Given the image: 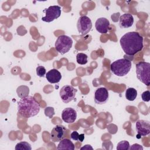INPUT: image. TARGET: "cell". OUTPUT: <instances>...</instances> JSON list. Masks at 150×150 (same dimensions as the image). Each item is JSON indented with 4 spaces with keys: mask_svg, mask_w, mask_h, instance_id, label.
Masks as SVG:
<instances>
[{
    "mask_svg": "<svg viewBox=\"0 0 150 150\" xmlns=\"http://www.w3.org/2000/svg\"><path fill=\"white\" fill-rule=\"evenodd\" d=\"M120 45L127 55H134L142 50L143 37L137 32H129L124 34L120 39Z\"/></svg>",
    "mask_w": 150,
    "mask_h": 150,
    "instance_id": "6da1fadb",
    "label": "cell"
},
{
    "mask_svg": "<svg viewBox=\"0 0 150 150\" xmlns=\"http://www.w3.org/2000/svg\"><path fill=\"white\" fill-rule=\"evenodd\" d=\"M40 109L39 103L30 96L21 98L18 103V114L26 118L36 115L39 112Z\"/></svg>",
    "mask_w": 150,
    "mask_h": 150,
    "instance_id": "7a4b0ae2",
    "label": "cell"
},
{
    "mask_svg": "<svg viewBox=\"0 0 150 150\" xmlns=\"http://www.w3.org/2000/svg\"><path fill=\"white\" fill-rule=\"evenodd\" d=\"M132 67L131 62L123 58L113 62L110 64V70L112 73L119 77L126 76Z\"/></svg>",
    "mask_w": 150,
    "mask_h": 150,
    "instance_id": "3957f363",
    "label": "cell"
},
{
    "mask_svg": "<svg viewBox=\"0 0 150 150\" xmlns=\"http://www.w3.org/2000/svg\"><path fill=\"white\" fill-rule=\"evenodd\" d=\"M136 74L138 79L147 86L150 84V63L140 62L136 64Z\"/></svg>",
    "mask_w": 150,
    "mask_h": 150,
    "instance_id": "277c9868",
    "label": "cell"
},
{
    "mask_svg": "<svg viewBox=\"0 0 150 150\" xmlns=\"http://www.w3.org/2000/svg\"><path fill=\"white\" fill-rule=\"evenodd\" d=\"M73 40L68 36L63 35L59 36L55 42V49L62 54L68 52L72 47Z\"/></svg>",
    "mask_w": 150,
    "mask_h": 150,
    "instance_id": "5b68a950",
    "label": "cell"
},
{
    "mask_svg": "<svg viewBox=\"0 0 150 150\" xmlns=\"http://www.w3.org/2000/svg\"><path fill=\"white\" fill-rule=\"evenodd\" d=\"M45 12V16L42 18V20L46 22H51L57 19L61 15V8L58 5L50 6L43 11Z\"/></svg>",
    "mask_w": 150,
    "mask_h": 150,
    "instance_id": "8992f818",
    "label": "cell"
},
{
    "mask_svg": "<svg viewBox=\"0 0 150 150\" xmlns=\"http://www.w3.org/2000/svg\"><path fill=\"white\" fill-rule=\"evenodd\" d=\"M77 90L70 85L63 86L60 90V97L64 103H68L75 98Z\"/></svg>",
    "mask_w": 150,
    "mask_h": 150,
    "instance_id": "52a82bcc",
    "label": "cell"
},
{
    "mask_svg": "<svg viewBox=\"0 0 150 150\" xmlns=\"http://www.w3.org/2000/svg\"><path fill=\"white\" fill-rule=\"evenodd\" d=\"M78 32L81 35L87 34L92 28V22L91 19L87 16H80L77 23Z\"/></svg>",
    "mask_w": 150,
    "mask_h": 150,
    "instance_id": "ba28073f",
    "label": "cell"
},
{
    "mask_svg": "<svg viewBox=\"0 0 150 150\" xmlns=\"http://www.w3.org/2000/svg\"><path fill=\"white\" fill-rule=\"evenodd\" d=\"M67 134V129L62 125H56L50 132V139L53 142H60Z\"/></svg>",
    "mask_w": 150,
    "mask_h": 150,
    "instance_id": "9c48e42d",
    "label": "cell"
},
{
    "mask_svg": "<svg viewBox=\"0 0 150 150\" xmlns=\"http://www.w3.org/2000/svg\"><path fill=\"white\" fill-rule=\"evenodd\" d=\"M135 129L137 132V138L148 135L150 133L149 122L146 120H138L135 124Z\"/></svg>",
    "mask_w": 150,
    "mask_h": 150,
    "instance_id": "30bf717a",
    "label": "cell"
},
{
    "mask_svg": "<svg viewBox=\"0 0 150 150\" xmlns=\"http://www.w3.org/2000/svg\"><path fill=\"white\" fill-rule=\"evenodd\" d=\"M108 90L105 87L98 88L94 93V101L97 104H105L108 100Z\"/></svg>",
    "mask_w": 150,
    "mask_h": 150,
    "instance_id": "8fae6325",
    "label": "cell"
},
{
    "mask_svg": "<svg viewBox=\"0 0 150 150\" xmlns=\"http://www.w3.org/2000/svg\"><path fill=\"white\" fill-rule=\"evenodd\" d=\"M77 118L76 111L70 107L64 108L62 112V118L63 121L67 124L73 123Z\"/></svg>",
    "mask_w": 150,
    "mask_h": 150,
    "instance_id": "7c38bea8",
    "label": "cell"
},
{
    "mask_svg": "<svg viewBox=\"0 0 150 150\" xmlns=\"http://www.w3.org/2000/svg\"><path fill=\"white\" fill-rule=\"evenodd\" d=\"M95 28L99 33H106L110 28V22L105 18H100L97 19L95 23Z\"/></svg>",
    "mask_w": 150,
    "mask_h": 150,
    "instance_id": "4fadbf2b",
    "label": "cell"
},
{
    "mask_svg": "<svg viewBox=\"0 0 150 150\" xmlns=\"http://www.w3.org/2000/svg\"><path fill=\"white\" fill-rule=\"evenodd\" d=\"M46 78L50 83L55 84L59 83L60 81L62 79V75L58 70L53 69L47 72L46 74Z\"/></svg>",
    "mask_w": 150,
    "mask_h": 150,
    "instance_id": "5bb4252c",
    "label": "cell"
},
{
    "mask_svg": "<svg viewBox=\"0 0 150 150\" xmlns=\"http://www.w3.org/2000/svg\"><path fill=\"white\" fill-rule=\"evenodd\" d=\"M134 23L133 16L130 13H124L120 17L119 25L121 28H128Z\"/></svg>",
    "mask_w": 150,
    "mask_h": 150,
    "instance_id": "9a60e30c",
    "label": "cell"
},
{
    "mask_svg": "<svg viewBox=\"0 0 150 150\" xmlns=\"http://www.w3.org/2000/svg\"><path fill=\"white\" fill-rule=\"evenodd\" d=\"M75 148L74 144L69 139H63L60 141L57 146V149L74 150Z\"/></svg>",
    "mask_w": 150,
    "mask_h": 150,
    "instance_id": "2e32d148",
    "label": "cell"
},
{
    "mask_svg": "<svg viewBox=\"0 0 150 150\" xmlns=\"http://www.w3.org/2000/svg\"><path fill=\"white\" fill-rule=\"evenodd\" d=\"M16 93L18 96L21 98L28 96L29 93V88L26 86L22 85L17 88Z\"/></svg>",
    "mask_w": 150,
    "mask_h": 150,
    "instance_id": "e0dca14e",
    "label": "cell"
},
{
    "mask_svg": "<svg viewBox=\"0 0 150 150\" xmlns=\"http://www.w3.org/2000/svg\"><path fill=\"white\" fill-rule=\"evenodd\" d=\"M137 97V91L132 87H129L125 91V97L129 101H134Z\"/></svg>",
    "mask_w": 150,
    "mask_h": 150,
    "instance_id": "ac0fdd59",
    "label": "cell"
},
{
    "mask_svg": "<svg viewBox=\"0 0 150 150\" xmlns=\"http://www.w3.org/2000/svg\"><path fill=\"white\" fill-rule=\"evenodd\" d=\"M15 149V150H31L32 146L28 142L22 141L16 145Z\"/></svg>",
    "mask_w": 150,
    "mask_h": 150,
    "instance_id": "d6986e66",
    "label": "cell"
},
{
    "mask_svg": "<svg viewBox=\"0 0 150 150\" xmlns=\"http://www.w3.org/2000/svg\"><path fill=\"white\" fill-rule=\"evenodd\" d=\"M87 55L83 53H79L76 55V60L77 63L79 64H86L87 63Z\"/></svg>",
    "mask_w": 150,
    "mask_h": 150,
    "instance_id": "ffe728a7",
    "label": "cell"
},
{
    "mask_svg": "<svg viewBox=\"0 0 150 150\" xmlns=\"http://www.w3.org/2000/svg\"><path fill=\"white\" fill-rule=\"evenodd\" d=\"M129 148V144L127 141H121L119 142L117 146L118 150H128Z\"/></svg>",
    "mask_w": 150,
    "mask_h": 150,
    "instance_id": "44dd1931",
    "label": "cell"
},
{
    "mask_svg": "<svg viewBox=\"0 0 150 150\" xmlns=\"http://www.w3.org/2000/svg\"><path fill=\"white\" fill-rule=\"evenodd\" d=\"M36 74L39 77H44L45 75L46 74V70L45 67L42 66H39L36 67Z\"/></svg>",
    "mask_w": 150,
    "mask_h": 150,
    "instance_id": "7402d4cb",
    "label": "cell"
},
{
    "mask_svg": "<svg viewBox=\"0 0 150 150\" xmlns=\"http://www.w3.org/2000/svg\"><path fill=\"white\" fill-rule=\"evenodd\" d=\"M45 114L47 117L52 118L54 114V110L53 107H47L45 108Z\"/></svg>",
    "mask_w": 150,
    "mask_h": 150,
    "instance_id": "603a6c76",
    "label": "cell"
},
{
    "mask_svg": "<svg viewBox=\"0 0 150 150\" xmlns=\"http://www.w3.org/2000/svg\"><path fill=\"white\" fill-rule=\"evenodd\" d=\"M141 98L142 101L145 102H148L150 100V92L149 90L144 91L141 94Z\"/></svg>",
    "mask_w": 150,
    "mask_h": 150,
    "instance_id": "cb8c5ba5",
    "label": "cell"
},
{
    "mask_svg": "<svg viewBox=\"0 0 150 150\" xmlns=\"http://www.w3.org/2000/svg\"><path fill=\"white\" fill-rule=\"evenodd\" d=\"M79 133L77 131H73L70 134V137L74 141H78L79 140Z\"/></svg>",
    "mask_w": 150,
    "mask_h": 150,
    "instance_id": "d4e9b609",
    "label": "cell"
},
{
    "mask_svg": "<svg viewBox=\"0 0 150 150\" xmlns=\"http://www.w3.org/2000/svg\"><path fill=\"white\" fill-rule=\"evenodd\" d=\"M129 149H139V150H142L143 149V147L138 144H133L131 147H129Z\"/></svg>",
    "mask_w": 150,
    "mask_h": 150,
    "instance_id": "484cf974",
    "label": "cell"
},
{
    "mask_svg": "<svg viewBox=\"0 0 150 150\" xmlns=\"http://www.w3.org/2000/svg\"><path fill=\"white\" fill-rule=\"evenodd\" d=\"M80 149H81V150H83V149H85V150L91 149V150H93V147H92L90 145H84V146L81 147V148H80Z\"/></svg>",
    "mask_w": 150,
    "mask_h": 150,
    "instance_id": "4316f807",
    "label": "cell"
},
{
    "mask_svg": "<svg viewBox=\"0 0 150 150\" xmlns=\"http://www.w3.org/2000/svg\"><path fill=\"white\" fill-rule=\"evenodd\" d=\"M84 139V134H79V141H80L81 142H82L83 141Z\"/></svg>",
    "mask_w": 150,
    "mask_h": 150,
    "instance_id": "83f0119b",
    "label": "cell"
}]
</instances>
